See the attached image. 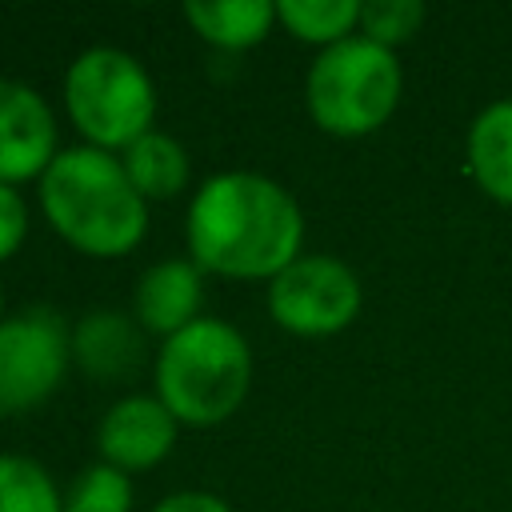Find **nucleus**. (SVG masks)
<instances>
[{"instance_id": "obj_1", "label": "nucleus", "mask_w": 512, "mask_h": 512, "mask_svg": "<svg viewBox=\"0 0 512 512\" xmlns=\"http://www.w3.org/2000/svg\"><path fill=\"white\" fill-rule=\"evenodd\" d=\"M304 216L288 188L260 172H216L188 208V248L220 276H276L300 256Z\"/></svg>"}, {"instance_id": "obj_2", "label": "nucleus", "mask_w": 512, "mask_h": 512, "mask_svg": "<svg viewBox=\"0 0 512 512\" xmlns=\"http://www.w3.org/2000/svg\"><path fill=\"white\" fill-rule=\"evenodd\" d=\"M40 204L48 224L92 256H120L140 244L148 208L124 164L92 144L56 152L40 176Z\"/></svg>"}, {"instance_id": "obj_3", "label": "nucleus", "mask_w": 512, "mask_h": 512, "mask_svg": "<svg viewBox=\"0 0 512 512\" xmlns=\"http://www.w3.org/2000/svg\"><path fill=\"white\" fill-rule=\"evenodd\" d=\"M252 356L244 336L212 316L192 320L164 340L156 360V392L176 420L220 424L248 392Z\"/></svg>"}, {"instance_id": "obj_4", "label": "nucleus", "mask_w": 512, "mask_h": 512, "mask_svg": "<svg viewBox=\"0 0 512 512\" xmlns=\"http://www.w3.org/2000/svg\"><path fill=\"white\" fill-rule=\"evenodd\" d=\"M304 100L312 120L332 136H364L380 128L400 100V64L392 48L348 36L328 44L304 80Z\"/></svg>"}, {"instance_id": "obj_5", "label": "nucleus", "mask_w": 512, "mask_h": 512, "mask_svg": "<svg viewBox=\"0 0 512 512\" xmlns=\"http://www.w3.org/2000/svg\"><path fill=\"white\" fill-rule=\"evenodd\" d=\"M64 104L92 148H128L152 132L156 88L144 64L120 48H88L64 72Z\"/></svg>"}, {"instance_id": "obj_6", "label": "nucleus", "mask_w": 512, "mask_h": 512, "mask_svg": "<svg viewBox=\"0 0 512 512\" xmlns=\"http://www.w3.org/2000/svg\"><path fill=\"white\" fill-rule=\"evenodd\" d=\"M268 312L300 336H332L360 312V280L336 256H296L268 284Z\"/></svg>"}, {"instance_id": "obj_7", "label": "nucleus", "mask_w": 512, "mask_h": 512, "mask_svg": "<svg viewBox=\"0 0 512 512\" xmlns=\"http://www.w3.org/2000/svg\"><path fill=\"white\" fill-rule=\"evenodd\" d=\"M72 340L52 308H24L0 320V412L40 404L64 376Z\"/></svg>"}, {"instance_id": "obj_8", "label": "nucleus", "mask_w": 512, "mask_h": 512, "mask_svg": "<svg viewBox=\"0 0 512 512\" xmlns=\"http://www.w3.org/2000/svg\"><path fill=\"white\" fill-rule=\"evenodd\" d=\"M56 160V116L20 80H0V184L44 176Z\"/></svg>"}, {"instance_id": "obj_9", "label": "nucleus", "mask_w": 512, "mask_h": 512, "mask_svg": "<svg viewBox=\"0 0 512 512\" xmlns=\"http://www.w3.org/2000/svg\"><path fill=\"white\" fill-rule=\"evenodd\" d=\"M172 440H176V416L164 408L160 396H124V400H116L104 412L100 432H96L100 452L120 472L152 468L156 460L168 456Z\"/></svg>"}, {"instance_id": "obj_10", "label": "nucleus", "mask_w": 512, "mask_h": 512, "mask_svg": "<svg viewBox=\"0 0 512 512\" xmlns=\"http://www.w3.org/2000/svg\"><path fill=\"white\" fill-rule=\"evenodd\" d=\"M200 300H204L200 268L192 260H160L136 284V320L148 332L176 336L180 328L200 320L196 316Z\"/></svg>"}, {"instance_id": "obj_11", "label": "nucleus", "mask_w": 512, "mask_h": 512, "mask_svg": "<svg viewBox=\"0 0 512 512\" xmlns=\"http://www.w3.org/2000/svg\"><path fill=\"white\" fill-rule=\"evenodd\" d=\"M140 352H144L140 328L120 312H88L72 332V356L92 376H104V380H116L128 368H136Z\"/></svg>"}, {"instance_id": "obj_12", "label": "nucleus", "mask_w": 512, "mask_h": 512, "mask_svg": "<svg viewBox=\"0 0 512 512\" xmlns=\"http://www.w3.org/2000/svg\"><path fill=\"white\" fill-rule=\"evenodd\" d=\"M468 168L492 200L512 208V100H496L472 120Z\"/></svg>"}, {"instance_id": "obj_13", "label": "nucleus", "mask_w": 512, "mask_h": 512, "mask_svg": "<svg viewBox=\"0 0 512 512\" xmlns=\"http://www.w3.org/2000/svg\"><path fill=\"white\" fill-rule=\"evenodd\" d=\"M188 24L216 48H248L268 36L276 20L272 0H188Z\"/></svg>"}, {"instance_id": "obj_14", "label": "nucleus", "mask_w": 512, "mask_h": 512, "mask_svg": "<svg viewBox=\"0 0 512 512\" xmlns=\"http://www.w3.org/2000/svg\"><path fill=\"white\" fill-rule=\"evenodd\" d=\"M128 180L136 184V192L148 200V196H176L184 184H188V152L176 136L168 132H144L140 140H132L120 156Z\"/></svg>"}, {"instance_id": "obj_15", "label": "nucleus", "mask_w": 512, "mask_h": 512, "mask_svg": "<svg viewBox=\"0 0 512 512\" xmlns=\"http://www.w3.org/2000/svg\"><path fill=\"white\" fill-rule=\"evenodd\" d=\"M276 20L288 24L300 40L312 44H340L348 40L352 24H360V4L356 0H276Z\"/></svg>"}, {"instance_id": "obj_16", "label": "nucleus", "mask_w": 512, "mask_h": 512, "mask_svg": "<svg viewBox=\"0 0 512 512\" xmlns=\"http://www.w3.org/2000/svg\"><path fill=\"white\" fill-rule=\"evenodd\" d=\"M0 512H64V500L36 460L0 456Z\"/></svg>"}, {"instance_id": "obj_17", "label": "nucleus", "mask_w": 512, "mask_h": 512, "mask_svg": "<svg viewBox=\"0 0 512 512\" xmlns=\"http://www.w3.org/2000/svg\"><path fill=\"white\" fill-rule=\"evenodd\" d=\"M128 508H132V484L112 464L84 468L64 500V512H128Z\"/></svg>"}, {"instance_id": "obj_18", "label": "nucleus", "mask_w": 512, "mask_h": 512, "mask_svg": "<svg viewBox=\"0 0 512 512\" xmlns=\"http://www.w3.org/2000/svg\"><path fill=\"white\" fill-rule=\"evenodd\" d=\"M420 20H424V4L420 0H368V4H360L364 36L384 44V48L412 40Z\"/></svg>"}, {"instance_id": "obj_19", "label": "nucleus", "mask_w": 512, "mask_h": 512, "mask_svg": "<svg viewBox=\"0 0 512 512\" xmlns=\"http://www.w3.org/2000/svg\"><path fill=\"white\" fill-rule=\"evenodd\" d=\"M28 232V208L12 184H0V260H8Z\"/></svg>"}, {"instance_id": "obj_20", "label": "nucleus", "mask_w": 512, "mask_h": 512, "mask_svg": "<svg viewBox=\"0 0 512 512\" xmlns=\"http://www.w3.org/2000/svg\"><path fill=\"white\" fill-rule=\"evenodd\" d=\"M152 512H232V508L212 492H176V496L160 500Z\"/></svg>"}, {"instance_id": "obj_21", "label": "nucleus", "mask_w": 512, "mask_h": 512, "mask_svg": "<svg viewBox=\"0 0 512 512\" xmlns=\"http://www.w3.org/2000/svg\"><path fill=\"white\" fill-rule=\"evenodd\" d=\"M0 304H4V296H0Z\"/></svg>"}]
</instances>
